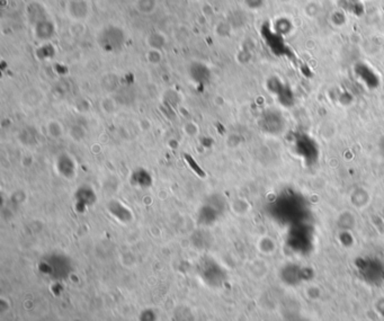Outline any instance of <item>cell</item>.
<instances>
[{"mask_svg":"<svg viewBox=\"0 0 384 321\" xmlns=\"http://www.w3.org/2000/svg\"><path fill=\"white\" fill-rule=\"evenodd\" d=\"M54 167L56 173L67 180L74 178V176L77 174L76 161H74L73 157L70 156L67 152H63L58 156L54 162Z\"/></svg>","mask_w":384,"mask_h":321,"instance_id":"1","label":"cell"},{"mask_svg":"<svg viewBox=\"0 0 384 321\" xmlns=\"http://www.w3.org/2000/svg\"><path fill=\"white\" fill-rule=\"evenodd\" d=\"M45 131L48 138L52 140H61L65 135V130L62 123L56 120H50L45 125Z\"/></svg>","mask_w":384,"mask_h":321,"instance_id":"2","label":"cell"},{"mask_svg":"<svg viewBox=\"0 0 384 321\" xmlns=\"http://www.w3.org/2000/svg\"><path fill=\"white\" fill-rule=\"evenodd\" d=\"M42 93L38 90H33V91H27L26 95L23 97V102L26 105V106H29L30 108H35L39 106L42 104L43 100L39 99H35V97H42Z\"/></svg>","mask_w":384,"mask_h":321,"instance_id":"3","label":"cell"},{"mask_svg":"<svg viewBox=\"0 0 384 321\" xmlns=\"http://www.w3.org/2000/svg\"><path fill=\"white\" fill-rule=\"evenodd\" d=\"M230 208L232 212L236 213L237 215H244L247 212H249L250 204L244 199H236L232 201Z\"/></svg>","mask_w":384,"mask_h":321,"instance_id":"4","label":"cell"},{"mask_svg":"<svg viewBox=\"0 0 384 321\" xmlns=\"http://www.w3.org/2000/svg\"><path fill=\"white\" fill-rule=\"evenodd\" d=\"M257 246H258L259 252L265 255L273 254L274 250L276 249V245L274 244V241L271 238H268V237H264V238L260 239L258 241Z\"/></svg>","mask_w":384,"mask_h":321,"instance_id":"5","label":"cell"},{"mask_svg":"<svg viewBox=\"0 0 384 321\" xmlns=\"http://www.w3.org/2000/svg\"><path fill=\"white\" fill-rule=\"evenodd\" d=\"M68 134L70 136V139L73 140L74 142H80V141H82L83 139L86 138L87 132H86L85 129H83L82 126L74 125V126L71 127V129L69 130V133Z\"/></svg>","mask_w":384,"mask_h":321,"instance_id":"6","label":"cell"},{"mask_svg":"<svg viewBox=\"0 0 384 321\" xmlns=\"http://www.w3.org/2000/svg\"><path fill=\"white\" fill-rule=\"evenodd\" d=\"M321 11V6L319 5V2L317 1H309L306 7H304V14H306L308 17H317L320 14Z\"/></svg>","mask_w":384,"mask_h":321,"instance_id":"7","label":"cell"},{"mask_svg":"<svg viewBox=\"0 0 384 321\" xmlns=\"http://www.w3.org/2000/svg\"><path fill=\"white\" fill-rule=\"evenodd\" d=\"M184 132L188 136H195V135H197L198 133H200V127H198L197 124H195V123L189 122V123H187V124H185Z\"/></svg>","mask_w":384,"mask_h":321,"instance_id":"8","label":"cell"},{"mask_svg":"<svg viewBox=\"0 0 384 321\" xmlns=\"http://www.w3.org/2000/svg\"><path fill=\"white\" fill-rule=\"evenodd\" d=\"M10 311V303L9 300H7L6 298H0V315L5 316L6 314Z\"/></svg>","mask_w":384,"mask_h":321,"instance_id":"9","label":"cell"},{"mask_svg":"<svg viewBox=\"0 0 384 321\" xmlns=\"http://www.w3.org/2000/svg\"><path fill=\"white\" fill-rule=\"evenodd\" d=\"M281 1H282V2H285V3H286V2H290L291 0H281Z\"/></svg>","mask_w":384,"mask_h":321,"instance_id":"10","label":"cell"}]
</instances>
